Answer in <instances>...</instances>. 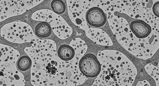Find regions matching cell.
Wrapping results in <instances>:
<instances>
[{
  "mask_svg": "<svg viewBox=\"0 0 159 86\" xmlns=\"http://www.w3.org/2000/svg\"><path fill=\"white\" fill-rule=\"evenodd\" d=\"M35 32L37 36L40 38H46L51 35L52 28L49 24L43 22L36 26Z\"/></svg>",
  "mask_w": 159,
  "mask_h": 86,
  "instance_id": "5",
  "label": "cell"
},
{
  "mask_svg": "<svg viewBox=\"0 0 159 86\" xmlns=\"http://www.w3.org/2000/svg\"><path fill=\"white\" fill-rule=\"evenodd\" d=\"M32 61L29 57L24 56L19 59L17 63V67L19 70L22 71H25L31 67Z\"/></svg>",
  "mask_w": 159,
  "mask_h": 86,
  "instance_id": "6",
  "label": "cell"
},
{
  "mask_svg": "<svg viewBox=\"0 0 159 86\" xmlns=\"http://www.w3.org/2000/svg\"><path fill=\"white\" fill-rule=\"evenodd\" d=\"M86 19L90 26L100 27L105 25L107 17L103 10L98 7H93L88 11Z\"/></svg>",
  "mask_w": 159,
  "mask_h": 86,
  "instance_id": "2",
  "label": "cell"
},
{
  "mask_svg": "<svg viewBox=\"0 0 159 86\" xmlns=\"http://www.w3.org/2000/svg\"><path fill=\"white\" fill-rule=\"evenodd\" d=\"M130 27L132 32L139 38H145L148 36L152 32L151 26L142 20L132 22Z\"/></svg>",
  "mask_w": 159,
  "mask_h": 86,
  "instance_id": "3",
  "label": "cell"
},
{
  "mask_svg": "<svg viewBox=\"0 0 159 86\" xmlns=\"http://www.w3.org/2000/svg\"><path fill=\"white\" fill-rule=\"evenodd\" d=\"M81 72L88 78H94L98 76L101 71L100 63L94 55L89 54L83 57L79 63Z\"/></svg>",
  "mask_w": 159,
  "mask_h": 86,
  "instance_id": "1",
  "label": "cell"
},
{
  "mask_svg": "<svg viewBox=\"0 0 159 86\" xmlns=\"http://www.w3.org/2000/svg\"><path fill=\"white\" fill-rule=\"evenodd\" d=\"M51 7L54 12L58 14H61L65 12L66 5L63 1L60 0H55L52 2Z\"/></svg>",
  "mask_w": 159,
  "mask_h": 86,
  "instance_id": "7",
  "label": "cell"
},
{
  "mask_svg": "<svg viewBox=\"0 0 159 86\" xmlns=\"http://www.w3.org/2000/svg\"><path fill=\"white\" fill-rule=\"evenodd\" d=\"M154 14L158 17H159V2H157L154 4L153 8Z\"/></svg>",
  "mask_w": 159,
  "mask_h": 86,
  "instance_id": "8",
  "label": "cell"
},
{
  "mask_svg": "<svg viewBox=\"0 0 159 86\" xmlns=\"http://www.w3.org/2000/svg\"><path fill=\"white\" fill-rule=\"evenodd\" d=\"M59 58L62 60L68 61L74 58L75 52L73 48L67 45H61L58 50Z\"/></svg>",
  "mask_w": 159,
  "mask_h": 86,
  "instance_id": "4",
  "label": "cell"
}]
</instances>
